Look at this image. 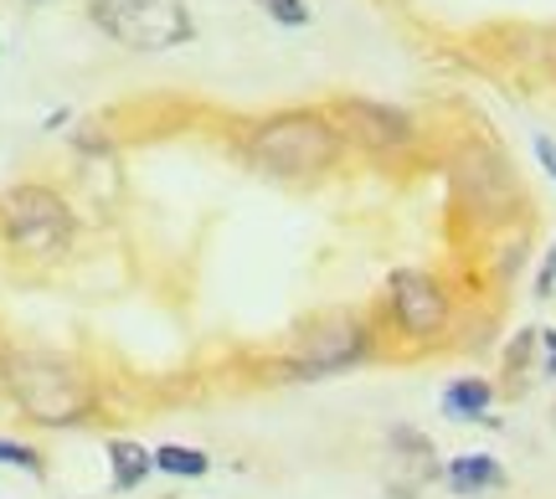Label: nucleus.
Segmentation results:
<instances>
[{"label": "nucleus", "mask_w": 556, "mask_h": 499, "mask_svg": "<svg viewBox=\"0 0 556 499\" xmlns=\"http://www.w3.org/2000/svg\"><path fill=\"white\" fill-rule=\"evenodd\" d=\"M345 135L330 108H278L268 119H253L242 129L238 155L248 170L268 180H319L345 161Z\"/></svg>", "instance_id": "obj_1"}, {"label": "nucleus", "mask_w": 556, "mask_h": 499, "mask_svg": "<svg viewBox=\"0 0 556 499\" xmlns=\"http://www.w3.org/2000/svg\"><path fill=\"white\" fill-rule=\"evenodd\" d=\"M0 381L37 427H83L99 412V386L88 366L62 350H11L0 360Z\"/></svg>", "instance_id": "obj_2"}, {"label": "nucleus", "mask_w": 556, "mask_h": 499, "mask_svg": "<svg viewBox=\"0 0 556 499\" xmlns=\"http://www.w3.org/2000/svg\"><path fill=\"white\" fill-rule=\"evenodd\" d=\"M0 242L21 263H62L78 242L73 201L47 180H16L11 191H0Z\"/></svg>", "instance_id": "obj_3"}, {"label": "nucleus", "mask_w": 556, "mask_h": 499, "mask_svg": "<svg viewBox=\"0 0 556 499\" xmlns=\"http://www.w3.org/2000/svg\"><path fill=\"white\" fill-rule=\"evenodd\" d=\"M377 356V330L356 309H325L309 324H299L289 350H283V376L289 381H325L340 371H356L361 360Z\"/></svg>", "instance_id": "obj_4"}, {"label": "nucleus", "mask_w": 556, "mask_h": 499, "mask_svg": "<svg viewBox=\"0 0 556 499\" xmlns=\"http://www.w3.org/2000/svg\"><path fill=\"white\" fill-rule=\"evenodd\" d=\"M88 21L114 47H129L139 57H160L197 41V16L186 0H88Z\"/></svg>", "instance_id": "obj_5"}, {"label": "nucleus", "mask_w": 556, "mask_h": 499, "mask_svg": "<svg viewBox=\"0 0 556 499\" xmlns=\"http://www.w3.org/2000/svg\"><path fill=\"white\" fill-rule=\"evenodd\" d=\"M381 309L387 324L413 345H438L454 330V289L433 268H392L381 289Z\"/></svg>", "instance_id": "obj_6"}, {"label": "nucleus", "mask_w": 556, "mask_h": 499, "mask_svg": "<svg viewBox=\"0 0 556 499\" xmlns=\"http://www.w3.org/2000/svg\"><path fill=\"white\" fill-rule=\"evenodd\" d=\"M330 114H336L345 144L361 150V155H371V161H402L417 144V124L402 108H392V103L340 99V103H330Z\"/></svg>", "instance_id": "obj_7"}, {"label": "nucleus", "mask_w": 556, "mask_h": 499, "mask_svg": "<svg viewBox=\"0 0 556 499\" xmlns=\"http://www.w3.org/2000/svg\"><path fill=\"white\" fill-rule=\"evenodd\" d=\"M443 479V459H438V448L428 433H417V427H392L387 433V453H381V484H387V495L392 499H417L428 484Z\"/></svg>", "instance_id": "obj_8"}, {"label": "nucleus", "mask_w": 556, "mask_h": 499, "mask_svg": "<svg viewBox=\"0 0 556 499\" xmlns=\"http://www.w3.org/2000/svg\"><path fill=\"white\" fill-rule=\"evenodd\" d=\"M443 484H448V495L458 499H484V495H500L510 474H505V463L495 453H458V459L443 463Z\"/></svg>", "instance_id": "obj_9"}, {"label": "nucleus", "mask_w": 556, "mask_h": 499, "mask_svg": "<svg viewBox=\"0 0 556 499\" xmlns=\"http://www.w3.org/2000/svg\"><path fill=\"white\" fill-rule=\"evenodd\" d=\"M438 407H443V418H454V422H495L490 418V407H495V381L454 376L448 386H443Z\"/></svg>", "instance_id": "obj_10"}, {"label": "nucleus", "mask_w": 556, "mask_h": 499, "mask_svg": "<svg viewBox=\"0 0 556 499\" xmlns=\"http://www.w3.org/2000/svg\"><path fill=\"white\" fill-rule=\"evenodd\" d=\"M150 474H155V448H144L135 438H109V484H114V495H135Z\"/></svg>", "instance_id": "obj_11"}, {"label": "nucleus", "mask_w": 556, "mask_h": 499, "mask_svg": "<svg viewBox=\"0 0 556 499\" xmlns=\"http://www.w3.org/2000/svg\"><path fill=\"white\" fill-rule=\"evenodd\" d=\"M155 474L206 479V474H212V453H206V448H191V443H155Z\"/></svg>", "instance_id": "obj_12"}, {"label": "nucleus", "mask_w": 556, "mask_h": 499, "mask_svg": "<svg viewBox=\"0 0 556 499\" xmlns=\"http://www.w3.org/2000/svg\"><path fill=\"white\" fill-rule=\"evenodd\" d=\"M253 5H258L274 26H283V31H304L309 16H315V11H309V0H253Z\"/></svg>", "instance_id": "obj_13"}, {"label": "nucleus", "mask_w": 556, "mask_h": 499, "mask_svg": "<svg viewBox=\"0 0 556 499\" xmlns=\"http://www.w3.org/2000/svg\"><path fill=\"white\" fill-rule=\"evenodd\" d=\"M0 463L5 469H21V474H47V463H41V453L37 448H26V443H16V438H0Z\"/></svg>", "instance_id": "obj_14"}, {"label": "nucleus", "mask_w": 556, "mask_h": 499, "mask_svg": "<svg viewBox=\"0 0 556 499\" xmlns=\"http://www.w3.org/2000/svg\"><path fill=\"white\" fill-rule=\"evenodd\" d=\"M531 289H536V299H556V242L541 253V268H536V279H531Z\"/></svg>", "instance_id": "obj_15"}, {"label": "nucleus", "mask_w": 556, "mask_h": 499, "mask_svg": "<svg viewBox=\"0 0 556 499\" xmlns=\"http://www.w3.org/2000/svg\"><path fill=\"white\" fill-rule=\"evenodd\" d=\"M531 150H536V165L546 170V180H556V140H552V135H536V144H531Z\"/></svg>", "instance_id": "obj_16"}, {"label": "nucleus", "mask_w": 556, "mask_h": 499, "mask_svg": "<svg viewBox=\"0 0 556 499\" xmlns=\"http://www.w3.org/2000/svg\"><path fill=\"white\" fill-rule=\"evenodd\" d=\"M541 356H546V366H541V376H552V381H556V330H552V324L541 330Z\"/></svg>", "instance_id": "obj_17"}, {"label": "nucleus", "mask_w": 556, "mask_h": 499, "mask_svg": "<svg viewBox=\"0 0 556 499\" xmlns=\"http://www.w3.org/2000/svg\"><path fill=\"white\" fill-rule=\"evenodd\" d=\"M62 124H67V108H52V114H47V124H41V129L52 135V129H62Z\"/></svg>", "instance_id": "obj_18"}, {"label": "nucleus", "mask_w": 556, "mask_h": 499, "mask_svg": "<svg viewBox=\"0 0 556 499\" xmlns=\"http://www.w3.org/2000/svg\"><path fill=\"white\" fill-rule=\"evenodd\" d=\"M31 5H47V0H31Z\"/></svg>", "instance_id": "obj_19"}]
</instances>
